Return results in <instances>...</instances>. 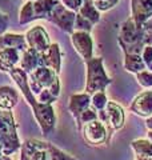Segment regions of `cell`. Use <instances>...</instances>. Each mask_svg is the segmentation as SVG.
I'll list each match as a JSON object with an SVG mask.
<instances>
[{
  "label": "cell",
  "instance_id": "obj_1",
  "mask_svg": "<svg viewBox=\"0 0 152 160\" xmlns=\"http://www.w3.org/2000/svg\"><path fill=\"white\" fill-rule=\"evenodd\" d=\"M9 76L16 83L20 93L23 95L24 99L27 100V103L31 106L33 116L36 119L40 129H42V133L44 136L51 135L55 131V126H56V115H55L52 104H43L39 102L38 98L33 95V92L31 91V88L28 86L27 73L22 68H19L18 66L13 67L9 71Z\"/></svg>",
  "mask_w": 152,
  "mask_h": 160
},
{
  "label": "cell",
  "instance_id": "obj_2",
  "mask_svg": "<svg viewBox=\"0 0 152 160\" xmlns=\"http://www.w3.org/2000/svg\"><path fill=\"white\" fill-rule=\"evenodd\" d=\"M85 93L94 95L95 92L105 91L109 84H112V79L105 72L103 58H91L85 62Z\"/></svg>",
  "mask_w": 152,
  "mask_h": 160
},
{
  "label": "cell",
  "instance_id": "obj_3",
  "mask_svg": "<svg viewBox=\"0 0 152 160\" xmlns=\"http://www.w3.org/2000/svg\"><path fill=\"white\" fill-rule=\"evenodd\" d=\"M20 139L18 135V123L12 111L0 109V147L6 156L20 149Z\"/></svg>",
  "mask_w": 152,
  "mask_h": 160
},
{
  "label": "cell",
  "instance_id": "obj_4",
  "mask_svg": "<svg viewBox=\"0 0 152 160\" xmlns=\"http://www.w3.org/2000/svg\"><path fill=\"white\" fill-rule=\"evenodd\" d=\"M118 43L124 53L141 55V51L144 48V29L138 27L134 20L128 18L120 27Z\"/></svg>",
  "mask_w": 152,
  "mask_h": 160
},
{
  "label": "cell",
  "instance_id": "obj_5",
  "mask_svg": "<svg viewBox=\"0 0 152 160\" xmlns=\"http://www.w3.org/2000/svg\"><path fill=\"white\" fill-rule=\"evenodd\" d=\"M80 129H82L84 142L91 147L107 146L112 135V131L99 119L83 124Z\"/></svg>",
  "mask_w": 152,
  "mask_h": 160
},
{
  "label": "cell",
  "instance_id": "obj_6",
  "mask_svg": "<svg viewBox=\"0 0 152 160\" xmlns=\"http://www.w3.org/2000/svg\"><path fill=\"white\" fill-rule=\"evenodd\" d=\"M28 86L33 95H36L44 88H49L59 79V75L48 67H38L28 75Z\"/></svg>",
  "mask_w": 152,
  "mask_h": 160
},
{
  "label": "cell",
  "instance_id": "obj_7",
  "mask_svg": "<svg viewBox=\"0 0 152 160\" xmlns=\"http://www.w3.org/2000/svg\"><path fill=\"white\" fill-rule=\"evenodd\" d=\"M98 118L100 122H103L111 131H119L124 127V122H125V112L121 106H119L115 102H109L107 103V106L103 111L98 112Z\"/></svg>",
  "mask_w": 152,
  "mask_h": 160
},
{
  "label": "cell",
  "instance_id": "obj_8",
  "mask_svg": "<svg viewBox=\"0 0 152 160\" xmlns=\"http://www.w3.org/2000/svg\"><path fill=\"white\" fill-rule=\"evenodd\" d=\"M48 143L39 139H28L20 146V160H48Z\"/></svg>",
  "mask_w": 152,
  "mask_h": 160
},
{
  "label": "cell",
  "instance_id": "obj_9",
  "mask_svg": "<svg viewBox=\"0 0 152 160\" xmlns=\"http://www.w3.org/2000/svg\"><path fill=\"white\" fill-rule=\"evenodd\" d=\"M75 16H76V12L69 11V9H67L62 3L59 2L56 6L53 7L48 22L53 23L55 26H56L59 29H62L63 32L71 35L73 32Z\"/></svg>",
  "mask_w": 152,
  "mask_h": 160
},
{
  "label": "cell",
  "instance_id": "obj_10",
  "mask_svg": "<svg viewBox=\"0 0 152 160\" xmlns=\"http://www.w3.org/2000/svg\"><path fill=\"white\" fill-rule=\"evenodd\" d=\"M27 47L33 49L36 52H44L47 51L48 47L51 46V38L49 33L45 31L43 26H33L24 33Z\"/></svg>",
  "mask_w": 152,
  "mask_h": 160
},
{
  "label": "cell",
  "instance_id": "obj_11",
  "mask_svg": "<svg viewBox=\"0 0 152 160\" xmlns=\"http://www.w3.org/2000/svg\"><path fill=\"white\" fill-rule=\"evenodd\" d=\"M71 43H72L75 51L84 62L94 58V39L91 33L83 31H73L71 33Z\"/></svg>",
  "mask_w": 152,
  "mask_h": 160
},
{
  "label": "cell",
  "instance_id": "obj_12",
  "mask_svg": "<svg viewBox=\"0 0 152 160\" xmlns=\"http://www.w3.org/2000/svg\"><path fill=\"white\" fill-rule=\"evenodd\" d=\"M129 111L140 118H148L152 115V89L141 91L136 95L129 104Z\"/></svg>",
  "mask_w": 152,
  "mask_h": 160
},
{
  "label": "cell",
  "instance_id": "obj_13",
  "mask_svg": "<svg viewBox=\"0 0 152 160\" xmlns=\"http://www.w3.org/2000/svg\"><path fill=\"white\" fill-rule=\"evenodd\" d=\"M152 18V0H131V19L141 27Z\"/></svg>",
  "mask_w": 152,
  "mask_h": 160
},
{
  "label": "cell",
  "instance_id": "obj_14",
  "mask_svg": "<svg viewBox=\"0 0 152 160\" xmlns=\"http://www.w3.org/2000/svg\"><path fill=\"white\" fill-rule=\"evenodd\" d=\"M62 49H60L59 43H51L47 51L42 52L43 66L53 69L58 75L62 71Z\"/></svg>",
  "mask_w": 152,
  "mask_h": 160
},
{
  "label": "cell",
  "instance_id": "obj_15",
  "mask_svg": "<svg viewBox=\"0 0 152 160\" xmlns=\"http://www.w3.org/2000/svg\"><path fill=\"white\" fill-rule=\"evenodd\" d=\"M18 67L22 68L27 75L29 72H32L33 69H36L38 67H44L43 59H42V52H36L31 48H27L22 53V58H20Z\"/></svg>",
  "mask_w": 152,
  "mask_h": 160
},
{
  "label": "cell",
  "instance_id": "obj_16",
  "mask_svg": "<svg viewBox=\"0 0 152 160\" xmlns=\"http://www.w3.org/2000/svg\"><path fill=\"white\" fill-rule=\"evenodd\" d=\"M88 107H91V95L85 93V92L73 93V95H71L68 99V109L75 120Z\"/></svg>",
  "mask_w": 152,
  "mask_h": 160
},
{
  "label": "cell",
  "instance_id": "obj_17",
  "mask_svg": "<svg viewBox=\"0 0 152 160\" xmlns=\"http://www.w3.org/2000/svg\"><path fill=\"white\" fill-rule=\"evenodd\" d=\"M22 53L23 52H20L19 49L15 48L0 49V71L9 73V71L19 64Z\"/></svg>",
  "mask_w": 152,
  "mask_h": 160
},
{
  "label": "cell",
  "instance_id": "obj_18",
  "mask_svg": "<svg viewBox=\"0 0 152 160\" xmlns=\"http://www.w3.org/2000/svg\"><path fill=\"white\" fill-rule=\"evenodd\" d=\"M3 48H15L20 52H24L27 49V42H25L24 35L6 32L0 36V49Z\"/></svg>",
  "mask_w": 152,
  "mask_h": 160
},
{
  "label": "cell",
  "instance_id": "obj_19",
  "mask_svg": "<svg viewBox=\"0 0 152 160\" xmlns=\"http://www.w3.org/2000/svg\"><path fill=\"white\" fill-rule=\"evenodd\" d=\"M19 102V92L11 86L0 87V109L12 111Z\"/></svg>",
  "mask_w": 152,
  "mask_h": 160
},
{
  "label": "cell",
  "instance_id": "obj_20",
  "mask_svg": "<svg viewBox=\"0 0 152 160\" xmlns=\"http://www.w3.org/2000/svg\"><path fill=\"white\" fill-rule=\"evenodd\" d=\"M60 0H35L32 2V11L35 20H47L51 16L53 7Z\"/></svg>",
  "mask_w": 152,
  "mask_h": 160
},
{
  "label": "cell",
  "instance_id": "obj_21",
  "mask_svg": "<svg viewBox=\"0 0 152 160\" xmlns=\"http://www.w3.org/2000/svg\"><path fill=\"white\" fill-rule=\"evenodd\" d=\"M123 66L125 71L131 73H138L147 68L143 59H141V55L138 53H124Z\"/></svg>",
  "mask_w": 152,
  "mask_h": 160
},
{
  "label": "cell",
  "instance_id": "obj_22",
  "mask_svg": "<svg viewBox=\"0 0 152 160\" xmlns=\"http://www.w3.org/2000/svg\"><path fill=\"white\" fill-rule=\"evenodd\" d=\"M76 13L82 15L83 18L89 20V22L92 23L94 26H95V24H98L100 22V19H101V13L98 11V8L94 6L92 0H84L83 6L80 7V9Z\"/></svg>",
  "mask_w": 152,
  "mask_h": 160
},
{
  "label": "cell",
  "instance_id": "obj_23",
  "mask_svg": "<svg viewBox=\"0 0 152 160\" xmlns=\"http://www.w3.org/2000/svg\"><path fill=\"white\" fill-rule=\"evenodd\" d=\"M131 147H132L135 156L140 158H152V142L148 139H135L131 142Z\"/></svg>",
  "mask_w": 152,
  "mask_h": 160
},
{
  "label": "cell",
  "instance_id": "obj_24",
  "mask_svg": "<svg viewBox=\"0 0 152 160\" xmlns=\"http://www.w3.org/2000/svg\"><path fill=\"white\" fill-rule=\"evenodd\" d=\"M31 22H35L33 19V11H32V2L31 0H27L22 8H20V12H19V24H28Z\"/></svg>",
  "mask_w": 152,
  "mask_h": 160
},
{
  "label": "cell",
  "instance_id": "obj_25",
  "mask_svg": "<svg viewBox=\"0 0 152 160\" xmlns=\"http://www.w3.org/2000/svg\"><path fill=\"white\" fill-rule=\"evenodd\" d=\"M108 103V98L105 91H100V92H95L94 95H91V107L95 111H103Z\"/></svg>",
  "mask_w": 152,
  "mask_h": 160
},
{
  "label": "cell",
  "instance_id": "obj_26",
  "mask_svg": "<svg viewBox=\"0 0 152 160\" xmlns=\"http://www.w3.org/2000/svg\"><path fill=\"white\" fill-rule=\"evenodd\" d=\"M99 119L98 118V111H95L92 107H88L85 111H83L82 113L79 115V118L75 120L76 122V127H78V131H80V128H82L83 124L88 123V122H92V120H96Z\"/></svg>",
  "mask_w": 152,
  "mask_h": 160
},
{
  "label": "cell",
  "instance_id": "obj_27",
  "mask_svg": "<svg viewBox=\"0 0 152 160\" xmlns=\"http://www.w3.org/2000/svg\"><path fill=\"white\" fill-rule=\"evenodd\" d=\"M48 149H49V159L48 160H78L76 158L71 156L69 153L64 152L63 149L53 146L52 143H48Z\"/></svg>",
  "mask_w": 152,
  "mask_h": 160
},
{
  "label": "cell",
  "instance_id": "obj_28",
  "mask_svg": "<svg viewBox=\"0 0 152 160\" xmlns=\"http://www.w3.org/2000/svg\"><path fill=\"white\" fill-rule=\"evenodd\" d=\"M94 28V24L87 20L85 18H83L82 15L76 13L75 16V23H73V31H83V32H88L91 33Z\"/></svg>",
  "mask_w": 152,
  "mask_h": 160
},
{
  "label": "cell",
  "instance_id": "obj_29",
  "mask_svg": "<svg viewBox=\"0 0 152 160\" xmlns=\"http://www.w3.org/2000/svg\"><path fill=\"white\" fill-rule=\"evenodd\" d=\"M136 80L144 89H152V72L149 69H143L138 73H135Z\"/></svg>",
  "mask_w": 152,
  "mask_h": 160
},
{
  "label": "cell",
  "instance_id": "obj_30",
  "mask_svg": "<svg viewBox=\"0 0 152 160\" xmlns=\"http://www.w3.org/2000/svg\"><path fill=\"white\" fill-rule=\"evenodd\" d=\"M119 2L120 0H92L94 6L98 8V11L100 13L107 12V11H109V9L115 8L119 4Z\"/></svg>",
  "mask_w": 152,
  "mask_h": 160
},
{
  "label": "cell",
  "instance_id": "obj_31",
  "mask_svg": "<svg viewBox=\"0 0 152 160\" xmlns=\"http://www.w3.org/2000/svg\"><path fill=\"white\" fill-rule=\"evenodd\" d=\"M36 98L40 103H43V104H53L56 100L59 99L58 96H55V95L49 91L48 88H44L42 89L38 95H36Z\"/></svg>",
  "mask_w": 152,
  "mask_h": 160
},
{
  "label": "cell",
  "instance_id": "obj_32",
  "mask_svg": "<svg viewBox=\"0 0 152 160\" xmlns=\"http://www.w3.org/2000/svg\"><path fill=\"white\" fill-rule=\"evenodd\" d=\"M83 2L84 0H60V3L63 4V6L69 9V11H73V12H78L80 7L83 6Z\"/></svg>",
  "mask_w": 152,
  "mask_h": 160
},
{
  "label": "cell",
  "instance_id": "obj_33",
  "mask_svg": "<svg viewBox=\"0 0 152 160\" xmlns=\"http://www.w3.org/2000/svg\"><path fill=\"white\" fill-rule=\"evenodd\" d=\"M8 26H9V16H8V13L0 11V36H2L3 33L7 32Z\"/></svg>",
  "mask_w": 152,
  "mask_h": 160
},
{
  "label": "cell",
  "instance_id": "obj_34",
  "mask_svg": "<svg viewBox=\"0 0 152 160\" xmlns=\"http://www.w3.org/2000/svg\"><path fill=\"white\" fill-rule=\"evenodd\" d=\"M141 59H143L145 67H148L152 63V46H144L143 51H141Z\"/></svg>",
  "mask_w": 152,
  "mask_h": 160
},
{
  "label": "cell",
  "instance_id": "obj_35",
  "mask_svg": "<svg viewBox=\"0 0 152 160\" xmlns=\"http://www.w3.org/2000/svg\"><path fill=\"white\" fill-rule=\"evenodd\" d=\"M141 28H143L145 32H152V18L147 20L143 26H141Z\"/></svg>",
  "mask_w": 152,
  "mask_h": 160
},
{
  "label": "cell",
  "instance_id": "obj_36",
  "mask_svg": "<svg viewBox=\"0 0 152 160\" xmlns=\"http://www.w3.org/2000/svg\"><path fill=\"white\" fill-rule=\"evenodd\" d=\"M145 128L148 131H152V115L148 118H145Z\"/></svg>",
  "mask_w": 152,
  "mask_h": 160
},
{
  "label": "cell",
  "instance_id": "obj_37",
  "mask_svg": "<svg viewBox=\"0 0 152 160\" xmlns=\"http://www.w3.org/2000/svg\"><path fill=\"white\" fill-rule=\"evenodd\" d=\"M147 139H148L149 142H152V131H148V132H147Z\"/></svg>",
  "mask_w": 152,
  "mask_h": 160
},
{
  "label": "cell",
  "instance_id": "obj_38",
  "mask_svg": "<svg viewBox=\"0 0 152 160\" xmlns=\"http://www.w3.org/2000/svg\"><path fill=\"white\" fill-rule=\"evenodd\" d=\"M0 160H12V159L9 158V156H6V155H3V156L0 158Z\"/></svg>",
  "mask_w": 152,
  "mask_h": 160
},
{
  "label": "cell",
  "instance_id": "obj_39",
  "mask_svg": "<svg viewBox=\"0 0 152 160\" xmlns=\"http://www.w3.org/2000/svg\"><path fill=\"white\" fill-rule=\"evenodd\" d=\"M147 69H149V71H151V72H152V63H151V64H149V66H148V67H147Z\"/></svg>",
  "mask_w": 152,
  "mask_h": 160
},
{
  "label": "cell",
  "instance_id": "obj_40",
  "mask_svg": "<svg viewBox=\"0 0 152 160\" xmlns=\"http://www.w3.org/2000/svg\"><path fill=\"white\" fill-rule=\"evenodd\" d=\"M3 155H4V153H3V149H2V147H0V158H2Z\"/></svg>",
  "mask_w": 152,
  "mask_h": 160
},
{
  "label": "cell",
  "instance_id": "obj_41",
  "mask_svg": "<svg viewBox=\"0 0 152 160\" xmlns=\"http://www.w3.org/2000/svg\"><path fill=\"white\" fill-rule=\"evenodd\" d=\"M31 2H35V0H31Z\"/></svg>",
  "mask_w": 152,
  "mask_h": 160
}]
</instances>
